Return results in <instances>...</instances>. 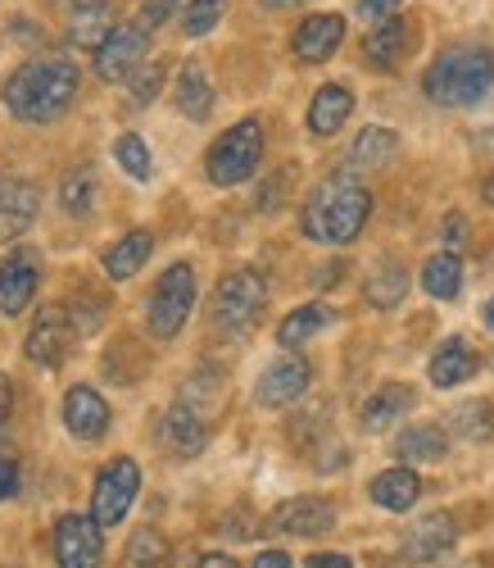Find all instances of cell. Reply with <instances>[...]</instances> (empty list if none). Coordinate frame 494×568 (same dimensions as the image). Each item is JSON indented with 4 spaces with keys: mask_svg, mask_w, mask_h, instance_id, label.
Masks as SVG:
<instances>
[{
    "mask_svg": "<svg viewBox=\"0 0 494 568\" xmlns=\"http://www.w3.org/2000/svg\"><path fill=\"white\" fill-rule=\"evenodd\" d=\"M73 97H78V69L55 55L19 64L6 78V87H0V101H6V110L19 123H55V119H64Z\"/></svg>",
    "mask_w": 494,
    "mask_h": 568,
    "instance_id": "6da1fadb",
    "label": "cell"
},
{
    "mask_svg": "<svg viewBox=\"0 0 494 568\" xmlns=\"http://www.w3.org/2000/svg\"><path fill=\"white\" fill-rule=\"evenodd\" d=\"M372 214V192L354 178H327L318 182L309 201H305V214H300V227L309 242H322V246H344L354 242L363 232Z\"/></svg>",
    "mask_w": 494,
    "mask_h": 568,
    "instance_id": "7a4b0ae2",
    "label": "cell"
},
{
    "mask_svg": "<svg viewBox=\"0 0 494 568\" xmlns=\"http://www.w3.org/2000/svg\"><path fill=\"white\" fill-rule=\"evenodd\" d=\"M490 87H494L490 45H450V51H440L431 60V69L422 73L426 101H435L444 110H467V105L485 101Z\"/></svg>",
    "mask_w": 494,
    "mask_h": 568,
    "instance_id": "3957f363",
    "label": "cell"
},
{
    "mask_svg": "<svg viewBox=\"0 0 494 568\" xmlns=\"http://www.w3.org/2000/svg\"><path fill=\"white\" fill-rule=\"evenodd\" d=\"M268 305V282L255 268H236L214 292V327L223 337H245Z\"/></svg>",
    "mask_w": 494,
    "mask_h": 568,
    "instance_id": "277c9868",
    "label": "cell"
},
{
    "mask_svg": "<svg viewBox=\"0 0 494 568\" xmlns=\"http://www.w3.org/2000/svg\"><path fill=\"white\" fill-rule=\"evenodd\" d=\"M264 160V123L259 119H240L231 123L214 146H209V182L214 186H236L245 182Z\"/></svg>",
    "mask_w": 494,
    "mask_h": 568,
    "instance_id": "5b68a950",
    "label": "cell"
},
{
    "mask_svg": "<svg viewBox=\"0 0 494 568\" xmlns=\"http://www.w3.org/2000/svg\"><path fill=\"white\" fill-rule=\"evenodd\" d=\"M195 310V268L191 264H173L159 273L155 292H151V305H145V323H151L155 337H177L186 318Z\"/></svg>",
    "mask_w": 494,
    "mask_h": 568,
    "instance_id": "8992f818",
    "label": "cell"
},
{
    "mask_svg": "<svg viewBox=\"0 0 494 568\" xmlns=\"http://www.w3.org/2000/svg\"><path fill=\"white\" fill-rule=\"evenodd\" d=\"M136 491H141L136 459H127V455L110 459L101 468V478H95V491H91V518L101 528H119L127 518V509H132V500H136Z\"/></svg>",
    "mask_w": 494,
    "mask_h": 568,
    "instance_id": "52a82bcc",
    "label": "cell"
},
{
    "mask_svg": "<svg viewBox=\"0 0 494 568\" xmlns=\"http://www.w3.org/2000/svg\"><path fill=\"white\" fill-rule=\"evenodd\" d=\"M55 564L60 568H105V537L91 514H64L55 524Z\"/></svg>",
    "mask_w": 494,
    "mask_h": 568,
    "instance_id": "ba28073f",
    "label": "cell"
},
{
    "mask_svg": "<svg viewBox=\"0 0 494 568\" xmlns=\"http://www.w3.org/2000/svg\"><path fill=\"white\" fill-rule=\"evenodd\" d=\"M73 346V318L60 310V305H41L37 323L28 327V342H23V355L28 364L37 368H60L64 355Z\"/></svg>",
    "mask_w": 494,
    "mask_h": 568,
    "instance_id": "9c48e42d",
    "label": "cell"
},
{
    "mask_svg": "<svg viewBox=\"0 0 494 568\" xmlns=\"http://www.w3.org/2000/svg\"><path fill=\"white\" fill-rule=\"evenodd\" d=\"M145 45H151V37H145L141 23H119L101 45H95V73L105 82H127L145 55Z\"/></svg>",
    "mask_w": 494,
    "mask_h": 568,
    "instance_id": "30bf717a",
    "label": "cell"
},
{
    "mask_svg": "<svg viewBox=\"0 0 494 568\" xmlns=\"http://www.w3.org/2000/svg\"><path fill=\"white\" fill-rule=\"evenodd\" d=\"M41 287V260L32 246H19L6 255V264H0V314H23L32 305Z\"/></svg>",
    "mask_w": 494,
    "mask_h": 568,
    "instance_id": "8fae6325",
    "label": "cell"
},
{
    "mask_svg": "<svg viewBox=\"0 0 494 568\" xmlns=\"http://www.w3.org/2000/svg\"><path fill=\"white\" fill-rule=\"evenodd\" d=\"M268 528L286 532V537H327L336 528V505L322 500V496H295V500L272 509Z\"/></svg>",
    "mask_w": 494,
    "mask_h": 568,
    "instance_id": "7c38bea8",
    "label": "cell"
},
{
    "mask_svg": "<svg viewBox=\"0 0 494 568\" xmlns=\"http://www.w3.org/2000/svg\"><path fill=\"white\" fill-rule=\"evenodd\" d=\"M309 383H313V373H309L305 359H272V364L264 368V377L255 383V400H259L264 409H281V405L300 400V396L309 392Z\"/></svg>",
    "mask_w": 494,
    "mask_h": 568,
    "instance_id": "4fadbf2b",
    "label": "cell"
},
{
    "mask_svg": "<svg viewBox=\"0 0 494 568\" xmlns=\"http://www.w3.org/2000/svg\"><path fill=\"white\" fill-rule=\"evenodd\" d=\"M454 541H459V528H454L450 514H440V509L435 514H422V518H413V528L404 532V559L431 564L440 555H450Z\"/></svg>",
    "mask_w": 494,
    "mask_h": 568,
    "instance_id": "5bb4252c",
    "label": "cell"
},
{
    "mask_svg": "<svg viewBox=\"0 0 494 568\" xmlns=\"http://www.w3.org/2000/svg\"><path fill=\"white\" fill-rule=\"evenodd\" d=\"M64 428L78 442H101L110 428V405L95 387H69L64 396Z\"/></svg>",
    "mask_w": 494,
    "mask_h": 568,
    "instance_id": "9a60e30c",
    "label": "cell"
},
{
    "mask_svg": "<svg viewBox=\"0 0 494 568\" xmlns=\"http://www.w3.org/2000/svg\"><path fill=\"white\" fill-rule=\"evenodd\" d=\"M340 41H344V19L340 14H309L300 28H295V60L322 64L340 51Z\"/></svg>",
    "mask_w": 494,
    "mask_h": 568,
    "instance_id": "2e32d148",
    "label": "cell"
},
{
    "mask_svg": "<svg viewBox=\"0 0 494 568\" xmlns=\"http://www.w3.org/2000/svg\"><path fill=\"white\" fill-rule=\"evenodd\" d=\"M159 437H164V446H168L173 455L191 459V455H200V450L209 446V418H205V414H195V409L182 400V405H173V409L164 414Z\"/></svg>",
    "mask_w": 494,
    "mask_h": 568,
    "instance_id": "e0dca14e",
    "label": "cell"
},
{
    "mask_svg": "<svg viewBox=\"0 0 494 568\" xmlns=\"http://www.w3.org/2000/svg\"><path fill=\"white\" fill-rule=\"evenodd\" d=\"M41 196L28 178H0V236H23L37 223Z\"/></svg>",
    "mask_w": 494,
    "mask_h": 568,
    "instance_id": "ac0fdd59",
    "label": "cell"
},
{
    "mask_svg": "<svg viewBox=\"0 0 494 568\" xmlns=\"http://www.w3.org/2000/svg\"><path fill=\"white\" fill-rule=\"evenodd\" d=\"M368 496H372L381 509H390V514H404V509L418 505V496H422V478H418L409 464L385 468V473H377V478H372Z\"/></svg>",
    "mask_w": 494,
    "mask_h": 568,
    "instance_id": "d6986e66",
    "label": "cell"
},
{
    "mask_svg": "<svg viewBox=\"0 0 494 568\" xmlns=\"http://www.w3.org/2000/svg\"><path fill=\"white\" fill-rule=\"evenodd\" d=\"M476 364H481L476 351H472L463 337H450V342H440V346H435L426 373H431V383H435V387H459V383H467V377L476 373Z\"/></svg>",
    "mask_w": 494,
    "mask_h": 568,
    "instance_id": "ffe728a7",
    "label": "cell"
},
{
    "mask_svg": "<svg viewBox=\"0 0 494 568\" xmlns=\"http://www.w3.org/2000/svg\"><path fill=\"white\" fill-rule=\"evenodd\" d=\"M350 114H354V91L340 82H327V87H318V97L309 105V128L318 136H336Z\"/></svg>",
    "mask_w": 494,
    "mask_h": 568,
    "instance_id": "44dd1931",
    "label": "cell"
},
{
    "mask_svg": "<svg viewBox=\"0 0 494 568\" xmlns=\"http://www.w3.org/2000/svg\"><path fill=\"white\" fill-rule=\"evenodd\" d=\"M409 45H413V28H409L404 19H385V23H377L372 37L363 41V55H368V64H377V69H394V64L409 55Z\"/></svg>",
    "mask_w": 494,
    "mask_h": 568,
    "instance_id": "7402d4cb",
    "label": "cell"
},
{
    "mask_svg": "<svg viewBox=\"0 0 494 568\" xmlns=\"http://www.w3.org/2000/svg\"><path fill=\"white\" fill-rule=\"evenodd\" d=\"M177 110L186 119H195V123L209 119V110H214V82H209V69L200 60H191L177 73Z\"/></svg>",
    "mask_w": 494,
    "mask_h": 568,
    "instance_id": "603a6c76",
    "label": "cell"
},
{
    "mask_svg": "<svg viewBox=\"0 0 494 568\" xmlns=\"http://www.w3.org/2000/svg\"><path fill=\"white\" fill-rule=\"evenodd\" d=\"M413 409V387H404V383H385V387H377L372 396H368V405H363V428L368 433H381V428H390L400 414H409Z\"/></svg>",
    "mask_w": 494,
    "mask_h": 568,
    "instance_id": "cb8c5ba5",
    "label": "cell"
},
{
    "mask_svg": "<svg viewBox=\"0 0 494 568\" xmlns=\"http://www.w3.org/2000/svg\"><path fill=\"white\" fill-rule=\"evenodd\" d=\"M331 323H336V314H331L327 305H300V310H290V314L281 318L277 342H281L286 351H300L305 342H313L322 327H331Z\"/></svg>",
    "mask_w": 494,
    "mask_h": 568,
    "instance_id": "d4e9b609",
    "label": "cell"
},
{
    "mask_svg": "<svg viewBox=\"0 0 494 568\" xmlns=\"http://www.w3.org/2000/svg\"><path fill=\"white\" fill-rule=\"evenodd\" d=\"M114 28L119 23H114V6H110V0H86V6H78L73 19H69V41L73 45H101Z\"/></svg>",
    "mask_w": 494,
    "mask_h": 568,
    "instance_id": "484cf974",
    "label": "cell"
},
{
    "mask_svg": "<svg viewBox=\"0 0 494 568\" xmlns=\"http://www.w3.org/2000/svg\"><path fill=\"white\" fill-rule=\"evenodd\" d=\"M151 251H155V236H151V232H127L123 242H114V246L105 251V273H110L114 282H127V277L141 273V264L151 260Z\"/></svg>",
    "mask_w": 494,
    "mask_h": 568,
    "instance_id": "4316f807",
    "label": "cell"
},
{
    "mask_svg": "<svg viewBox=\"0 0 494 568\" xmlns=\"http://www.w3.org/2000/svg\"><path fill=\"white\" fill-rule=\"evenodd\" d=\"M394 450H400L404 464H435V459H444V450H450V437H444L440 423H418V428H404Z\"/></svg>",
    "mask_w": 494,
    "mask_h": 568,
    "instance_id": "83f0119b",
    "label": "cell"
},
{
    "mask_svg": "<svg viewBox=\"0 0 494 568\" xmlns=\"http://www.w3.org/2000/svg\"><path fill=\"white\" fill-rule=\"evenodd\" d=\"M422 292L435 296V301H454L463 292V260H459V251H440V255L426 260Z\"/></svg>",
    "mask_w": 494,
    "mask_h": 568,
    "instance_id": "f1b7e54d",
    "label": "cell"
},
{
    "mask_svg": "<svg viewBox=\"0 0 494 568\" xmlns=\"http://www.w3.org/2000/svg\"><path fill=\"white\" fill-rule=\"evenodd\" d=\"M394 151H400V136H394L390 128H363L354 136V146H350V164L354 169H381L394 160Z\"/></svg>",
    "mask_w": 494,
    "mask_h": 568,
    "instance_id": "f546056e",
    "label": "cell"
},
{
    "mask_svg": "<svg viewBox=\"0 0 494 568\" xmlns=\"http://www.w3.org/2000/svg\"><path fill=\"white\" fill-rule=\"evenodd\" d=\"M60 205L69 219H91V205H95V173L91 169H73L60 186Z\"/></svg>",
    "mask_w": 494,
    "mask_h": 568,
    "instance_id": "4dcf8cb0",
    "label": "cell"
},
{
    "mask_svg": "<svg viewBox=\"0 0 494 568\" xmlns=\"http://www.w3.org/2000/svg\"><path fill=\"white\" fill-rule=\"evenodd\" d=\"M404 292H409V273L394 268V264H385V268H377V273L368 277V301H372L377 310H394V305L404 301Z\"/></svg>",
    "mask_w": 494,
    "mask_h": 568,
    "instance_id": "1f68e13d",
    "label": "cell"
},
{
    "mask_svg": "<svg viewBox=\"0 0 494 568\" xmlns=\"http://www.w3.org/2000/svg\"><path fill=\"white\" fill-rule=\"evenodd\" d=\"M450 428H454L459 437H467V442H485V437L494 433V405H485V400L459 405L454 418H450Z\"/></svg>",
    "mask_w": 494,
    "mask_h": 568,
    "instance_id": "d6a6232c",
    "label": "cell"
},
{
    "mask_svg": "<svg viewBox=\"0 0 494 568\" xmlns=\"http://www.w3.org/2000/svg\"><path fill=\"white\" fill-rule=\"evenodd\" d=\"M114 160L123 164V173L127 178H136V182H145V178H151V146H145V141L136 136V132H123L119 141H114Z\"/></svg>",
    "mask_w": 494,
    "mask_h": 568,
    "instance_id": "836d02e7",
    "label": "cell"
},
{
    "mask_svg": "<svg viewBox=\"0 0 494 568\" xmlns=\"http://www.w3.org/2000/svg\"><path fill=\"white\" fill-rule=\"evenodd\" d=\"M159 559H164V537H159V528H136L132 541H127L123 568H159Z\"/></svg>",
    "mask_w": 494,
    "mask_h": 568,
    "instance_id": "e575fe53",
    "label": "cell"
},
{
    "mask_svg": "<svg viewBox=\"0 0 494 568\" xmlns=\"http://www.w3.org/2000/svg\"><path fill=\"white\" fill-rule=\"evenodd\" d=\"M223 10H227V0H186V14H182V28L186 37H205L223 23Z\"/></svg>",
    "mask_w": 494,
    "mask_h": 568,
    "instance_id": "d590c367",
    "label": "cell"
},
{
    "mask_svg": "<svg viewBox=\"0 0 494 568\" xmlns=\"http://www.w3.org/2000/svg\"><path fill=\"white\" fill-rule=\"evenodd\" d=\"M132 105H151L159 97V87H164V64H151V69H136L132 78Z\"/></svg>",
    "mask_w": 494,
    "mask_h": 568,
    "instance_id": "8d00e7d4",
    "label": "cell"
},
{
    "mask_svg": "<svg viewBox=\"0 0 494 568\" xmlns=\"http://www.w3.org/2000/svg\"><path fill=\"white\" fill-rule=\"evenodd\" d=\"M173 6H177V0H145V6H141V19H136V23H141L145 32H155V28H159V23L173 14Z\"/></svg>",
    "mask_w": 494,
    "mask_h": 568,
    "instance_id": "74e56055",
    "label": "cell"
},
{
    "mask_svg": "<svg viewBox=\"0 0 494 568\" xmlns=\"http://www.w3.org/2000/svg\"><path fill=\"white\" fill-rule=\"evenodd\" d=\"M394 10H400V0H359V14L368 23H385V19H394Z\"/></svg>",
    "mask_w": 494,
    "mask_h": 568,
    "instance_id": "f35d334b",
    "label": "cell"
},
{
    "mask_svg": "<svg viewBox=\"0 0 494 568\" xmlns=\"http://www.w3.org/2000/svg\"><path fill=\"white\" fill-rule=\"evenodd\" d=\"M19 491V464L10 455H0V500H10Z\"/></svg>",
    "mask_w": 494,
    "mask_h": 568,
    "instance_id": "ab89813d",
    "label": "cell"
},
{
    "mask_svg": "<svg viewBox=\"0 0 494 568\" xmlns=\"http://www.w3.org/2000/svg\"><path fill=\"white\" fill-rule=\"evenodd\" d=\"M305 568H354L350 555H309Z\"/></svg>",
    "mask_w": 494,
    "mask_h": 568,
    "instance_id": "60d3db41",
    "label": "cell"
},
{
    "mask_svg": "<svg viewBox=\"0 0 494 568\" xmlns=\"http://www.w3.org/2000/svg\"><path fill=\"white\" fill-rule=\"evenodd\" d=\"M463 214H450V219H444V242H450V251H459V242H463Z\"/></svg>",
    "mask_w": 494,
    "mask_h": 568,
    "instance_id": "b9f144b4",
    "label": "cell"
},
{
    "mask_svg": "<svg viewBox=\"0 0 494 568\" xmlns=\"http://www.w3.org/2000/svg\"><path fill=\"white\" fill-rule=\"evenodd\" d=\"M250 568H290V555L286 550H264V555H255Z\"/></svg>",
    "mask_w": 494,
    "mask_h": 568,
    "instance_id": "7bdbcfd3",
    "label": "cell"
},
{
    "mask_svg": "<svg viewBox=\"0 0 494 568\" xmlns=\"http://www.w3.org/2000/svg\"><path fill=\"white\" fill-rule=\"evenodd\" d=\"M10 409H14V383L0 373V418H10Z\"/></svg>",
    "mask_w": 494,
    "mask_h": 568,
    "instance_id": "ee69618b",
    "label": "cell"
},
{
    "mask_svg": "<svg viewBox=\"0 0 494 568\" xmlns=\"http://www.w3.org/2000/svg\"><path fill=\"white\" fill-rule=\"evenodd\" d=\"M195 568H236V559H231V555H223V550H214V555H205Z\"/></svg>",
    "mask_w": 494,
    "mask_h": 568,
    "instance_id": "f6af8a7d",
    "label": "cell"
},
{
    "mask_svg": "<svg viewBox=\"0 0 494 568\" xmlns=\"http://www.w3.org/2000/svg\"><path fill=\"white\" fill-rule=\"evenodd\" d=\"M481 318H485V327H490V333H494V296L485 301V310H481Z\"/></svg>",
    "mask_w": 494,
    "mask_h": 568,
    "instance_id": "bcb514c9",
    "label": "cell"
},
{
    "mask_svg": "<svg viewBox=\"0 0 494 568\" xmlns=\"http://www.w3.org/2000/svg\"><path fill=\"white\" fill-rule=\"evenodd\" d=\"M481 196H485V205H494V173L485 178V186H481Z\"/></svg>",
    "mask_w": 494,
    "mask_h": 568,
    "instance_id": "7dc6e473",
    "label": "cell"
},
{
    "mask_svg": "<svg viewBox=\"0 0 494 568\" xmlns=\"http://www.w3.org/2000/svg\"><path fill=\"white\" fill-rule=\"evenodd\" d=\"M268 6H295V0H268Z\"/></svg>",
    "mask_w": 494,
    "mask_h": 568,
    "instance_id": "c3c4849f",
    "label": "cell"
},
{
    "mask_svg": "<svg viewBox=\"0 0 494 568\" xmlns=\"http://www.w3.org/2000/svg\"><path fill=\"white\" fill-rule=\"evenodd\" d=\"M0 455H10V446H6V437H0Z\"/></svg>",
    "mask_w": 494,
    "mask_h": 568,
    "instance_id": "681fc988",
    "label": "cell"
},
{
    "mask_svg": "<svg viewBox=\"0 0 494 568\" xmlns=\"http://www.w3.org/2000/svg\"><path fill=\"white\" fill-rule=\"evenodd\" d=\"M60 6H82V0H60Z\"/></svg>",
    "mask_w": 494,
    "mask_h": 568,
    "instance_id": "f907efd6",
    "label": "cell"
}]
</instances>
